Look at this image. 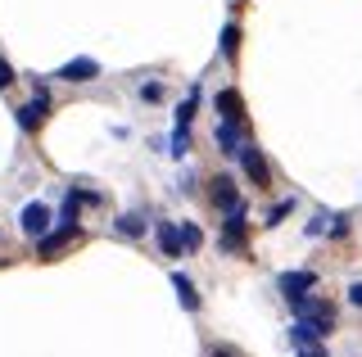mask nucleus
I'll list each match as a JSON object with an SVG mask.
<instances>
[{
	"label": "nucleus",
	"mask_w": 362,
	"mask_h": 357,
	"mask_svg": "<svg viewBox=\"0 0 362 357\" xmlns=\"http://www.w3.org/2000/svg\"><path fill=\"white\" fill-rule=\"evenodd\" d=\"M199 244H204V236H199V226H195V222H181V249H186V253H195Z\"/></svg>",
	"instance_id": "obj_14"
},
{
	"label": "nucleus",
	"mask_w": 362,
	"mask_h": 357,
	"mask_svg": "<svg viewBox=\"0 0 362 357\" xmlns=\"http://www.w3.org/2000/svg\"><path fill=\"white\" fill-rule=\"evenodd\" d=\"M349 303H354V308H362V281H354V285H349Z\"/></svg>",
	"instance_id": "obj_21"
},
{
	"label": "nucleus",
	"mask_w": 362,
	"mask_h": 357,
	"mask_svg": "<svg viewBox=\"0 0 362 357\" xmlns=\"http://www.w3.org/2000/svg\"><path fill=\"white\" fill-rule=\"evenodd\" d=\"M118 231H122V236H141V231H145V217L141 213H122L118 217Z\"/></svg>",
	"instance_id": "obj_15"
},
{
	"label": "nucleus",
	"mask_w": 362,
	"mask_h": 357,
	"mask_svg": "<svg viewBox=\"0 0 362 357\" xmlns=\"http://www.w3.org/2000/svg\"><path fill=\"white\" fill-rule=\"evenodd\" d=\"M218 145L222 154H240V122H218Z\"/></svg>",
	"instance_id": "obj_12"
},
{
	"label": "nucleus",
	"mask_w": 362,
	"mask_h": 357,
	"mask_svg": "<svg viewBox=\"0 0 362 357\" xmlns=\"http://www.w3.org/2000/svg\"><path fill=\"white\" fill-rule=\"evenodd\" d=\"M54 77H64V82H95V77H100V63L95 59H73V63H64Z\"/></svg>",
	"instance_id": "obj_7"
},
{
	"label": "nucleus",
	"mask_w": 362,
	"mask_h": 357,
	"mask_svg": "<svg viewBox=\"0 0 362 357\" xmlns=\"http://www.w3.org/2000/svg\"><path fill=\"white\" fill-rule=\"evenodd\" d=\"M290 208H294V199H281V204H276V208L267 213V226H281V222L290 217Z\"/></svg>",
	"instance_id": "obj_19"
},
{
	"label": "nucleus",
	"mask_w": 362,
	"mask_h": 357,
	"mask_svg": "<svg viewBox=\"0 0 362 357\" xmlns=\"http://www.w3.org/2000/svg\"><path fill=\"white\" fill-rule=\"evenodd\" d=\"M218 114H222V122H245V99L235 95V91H218Z\"/></svg>",
	"instance_id": "obj_9"
},
{
	"label": "nucleus",
	"mask_w": 362,
	"mask_h": 357,
	"mask_svg": "<svg viewBox=\"0 0 362 357\" xmlns=\"http://www.w3.org/2000/svg\"><path fill=\"white\" fill-rule=\"evenodd\" d=\"M195 104H199V91H190L186 104H181V114H177V127H190V118H195Z\"/></svg>",
	"instance_id": "obj_17"
},
{
	"label": "nucleus",
	"mask_w": 362,
	"mask_h": 357,
	"mask_svg": "<svg viewBox=\"0 0 362 357\" xmlns=\"http://www.w3.org/2000/svg\"><path fill=\"white\" fill-rule=\"evenodd\" d=\"M209 357H231V353H222V349H213V353H209Z\"/></svg>",
	"instance_id": "obj_23"
},
{
	"label": "nucleus",
	"mask_w": 362,
	"mask_h": 357,
	"mask_svg": "<svg viewBox=\"0 0 362 357\" xmlns=\"http://www.w3.org/2000/svg\"><path fill=\"white\" fill-rule=\"evenodd\" d=\"M222 244H226V249H235V253L245 249V204L226 208V226H222Z\"/></svg>",
	"instance_id": "obj_2"
},
{
	"label": "nucleus",
	"mask_w": 362,
	"mask_h": 357,
	"mask_svg": "<svg viewBox=\"0 0 362 357\" xmlns=\"http://www.w3.org/2000/svg\"><path fill=\"white\" fill-rule=\"evenodd\" d=\"M45 231H50V208H45V204H28V208H23V236L41 240Z\"/></svg>",
	"instance_id": "obj_6"
},
{
	"label": "nucleus",
	"mask_w": 362,
	"mask_h": 357,
	"mask_svg": "<svg viewBox=\"0 0 362 357\" xmlns=\"http://www.w3.org/2000/svg\"><path fill=\"white\" fill-rule=\"evenodd\" d=\"M299 357H331L326 349H317V344H308V349H299Z\"/></svg>",
	"instance_id": "obj_22"
},
{
	"label": "nucleus",
	"mask_w": 362,
	"mask_h": 357,
	"mask_svg": "<svg viewBox=\"0 0 362 357\" xmlns=\"http://www.w3.org/2000/svg\"><path fill=\"white\" fill-rule=\"evenodd\" d=\"M173 289H177V298H181V308H186V312H199V294H195V285H190L181 272H173Z\"/></svg>",
	"instance_id": "obj_11"
},
{
	"label": "nucleus",
	"mask_w": 362,
	"mask_h": 357,
	"mask_svg": "<svg viewBox=\"0 0 362 357\" xmlns=\"http://www.w3.org/2000/svg\"><path fill=\"white\" fill-rule=\"evenodd\" d=\"M68 240H77V226H59L54 236L45 231V236H41V258H59V249H64Z\"/></svg>",
	"instance_id": "obj_10"
},
{
	"label": "nucleus",
	"mask_w": 362,
	"mask_h": 357,
	"mask_svg": "<svg viewBox=\"0 0 362 357\" xmlns=\"http://www.w3.org/2000/svg\"><path fill=\"white\" fill-rule=\"evenodd\" d=\"M235 50H240V28L226 23V28H222V54H235Z\"/></svg>",
	"instance_id": "obj_16"
},
{
	"label": "nucleus",
	"mask_w": 362,
	"mask_h": 357,
	"mask_svg": "<svg viewBox=\"0 0 362 357\" xmlns=\"http://www.w3.org/2000/svg\"><path fill=\"white\" fill-rule=\"evenodd\" d=\"M213 204H218V208H235V204H240L231 176H218V181H213Z\"/></svg>",
	"instance_id": "obj_13"
},
{
	"label": "nucleus",
	"mask_w": 362,
	"mask_h": 357,
	"mask_svg": "<svg viewBox=\"0 0 362 357\" xmlns=\"http://www.w3.org/2000/svg\"><path fill=\"white\" fill-rule=\"evenodd\" d=\"M9 86H14V68L0 59V91H9Z\"/></svg>",
	"instance_id": "obj_20"
},
{
	"label": "nucleus",
	"mask_w": 362,
	"mask_h": 357,
	"mask_svg": "<svg viewBox=\"0 0 362 357\" xmlns=\"http://www.w3.org/2000/svg\"><path fill=\"white\" fill-rule=\"evenodd\" d=\"M45 114H50V99H45V91H37V95H32V104L18 109V127L23 131H37L41 122H45Z\"/></svg>",
	"instance_id": "obj_5"
},
{
	"label": "nucleus",
	"mask_w": 362,
	"mask_h": 357,
	"mask_svg": "<svg viewBox=\"0 0 362 357\" xmlns=\"http://www.w3.org/2000/svg\"><path fill=\"white\" fill-rule=\"evenodd\" d=\"M281 289H286L290 303H299V298H308L317 289V276L313 272H286V276H281Z\"/></svg>",
	"instance_id": "obj_3"
},
{
	"label": "nucleus",
	"mask_w": 362,
	"mask_h": 357,
	"mask_svg": "<svg viewBox=\"0 0 362 357\" xmlns=\"http://www.w3.org/2000/svg\"><path fill=\"white\" fill-rule=\"evenodd\" d=\"M186 150H190V131L177 127V131H173V159H186Z\"/></svg>",
	"instance_id": "obj_18"
},
{
	"label": "nucleus",
	"mask_w": 362,
	"mask_h": 357,
	"mask_svg": "<svg viewBox=\"0 0 362 357\" xmlns=\"http://www.w3.org/2000/svg\"><path fill=\"white\" fill-rule=\"evenodd\" d=\"M294 317H299L317 339H326V334L335 330V312H331V303H322V298H299V303H294Z\"/></svg>",
	"instance_id": "obj_1"
},
{
	"label": "nucleus",
	"mask_w": 362,
	"mask_h": 357,
	"mask_svg": "<svg viewBox=\"0 0 362 357\" xmlns=\"http://www.w3.org/2000/svg\"><path fill=\"white\" fill-rule=\"evenodd\" d=\"M154 240H158V249H163L168 258H181V226H173V222H158V226H154Z\"/></svg>",
	"instance_id": "obj_8"
},
{
	"label": "nucleus",
	"mask_w": 362,
	"mask_h": 357,
	"mask_svg": "<svg viewBox=\"0 0 362 357\" xmlns=\"http://www.w3.org/2000/svg\"><path fill=\"white\" fill-rule=\"evenodd\" d=\"M240 163H245V172H249V181H254V190H267V163H263V154L254 150V145H240Z\"/></svg>",
	"instance_id": "obj_4"
}]
</instances>
